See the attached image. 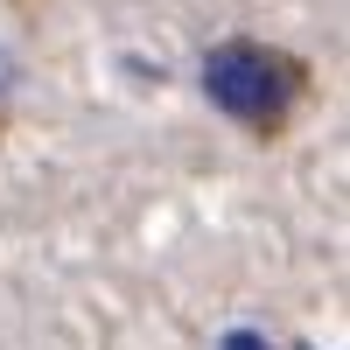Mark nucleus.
<instances>
[{"label": "nucleus", "mask_w": 350, "mask_h": 350, "mask_svg": "<svg viewBox=\"0 0 350 350\" xmlns=\"http://www.w3.org/2000/svg\"><path fill=\"white\" fill-rule=\"evenodd\" d=\"M203 92H211L231 120H252V126H273L287 112V70L273 64L267 49H211V64H203Z\"/></svg>", "instance_id": "nucleus-1"}, {"label": "nucleus", "mask_w": 350, "mask_h": 350, "mask_svg": "<svg viewBox=\"0 0 350 350\" xmlns=\"http://www.w3.org/2000/svg\"><path fill=\"white\" fill-rule=\"evenodd\" d=\"M217 350H267V336H259V329H231Z\"/></svg>", "instance_id": "nucleus-2"}]
</instances>
